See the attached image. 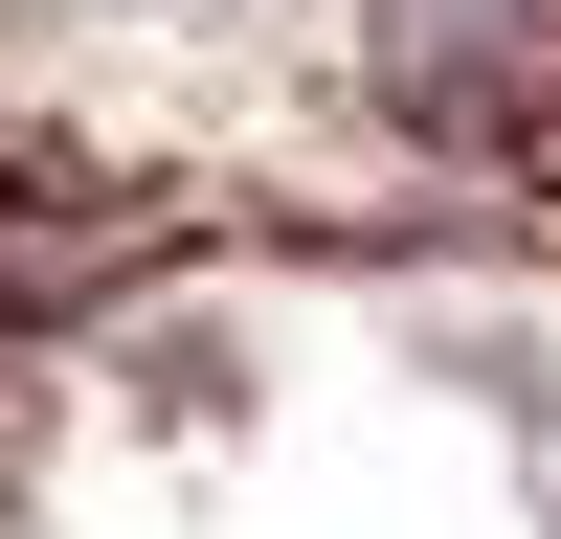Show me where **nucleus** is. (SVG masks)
I'll list each match as a JSON object with an SVG mask.
<instances>
[{"label": "nucleus", "mask_w": 561, "mask_h": 539, "mask_svg": "<svg viewBox=\"0 0 561 539\" xmlns=\"http://www.w3.org/2000/svg\"><path fill=\"white\" fill-rule=\"evenodd\" d=\"M382 68L472 135H561V0H382Z\"/></svg>", "instance_id": "nucleus-1"}]
</instances>
